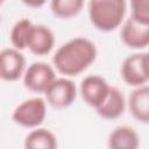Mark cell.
<instances>
[{
	"instance_id": "6da1fadb",
	"label": "cell",
	"mask_w": 149,
	"mask_h": 149,
	"mask_svg": "<svg viewBox=\"0 0 149 149\" xmlns=\"http://www.w3.org/2000/svg\"><path fill=\"white\" fill-rule=\"evenodd\" d=\"M95 44L86 37H74L63 43L52 56L56 70L68 77L84 72L97 58Z\"/></svg>"
},
{
	"instance_id": "7a4b0ae2",
	"label": "cell",
	"mask_w": 149,
	"mask_h": 149,
	"mask_svg": "<svg viewBox=\"0 0 149 149\" xmlns=\"http://www.w3.org/2000/svg\"><path fill=\"white\" fill-rule=\"evenodd\" d=\"M127 10L126 0H90L88 17L100 31H112L123 21Z\"/></svg>"
},
{
	"instance_id": "3957f363",
	"label": "cell",
	"mask_w": 149,
	"mask_h": 149,
	"mask_svg": "<svg viewBox=\"0 0 149 149\" xmlns=\"http://www.w3.org/2000/svg\"><path fill=\"white\" fill-rule=\"evenodd\" d=\"M47 116V104L41 97H33L20 102L12 113L15 123L26 128L38 127Z\"/></svg>"
},
{
	"instance_id": "277c9868",
	"label": "cell",
	"mask_w": 149,
	"mask_h": 149,
	"mask_svg": "<svg viewBox=\"0 0 149 149\" xmlns=\"http://www.w3.org/2000/svg\"><path fill=\"white\" fill-rule=\"evenodd\" d=\"M120 74L123 81L133 87L142 86L148 83V54L135 52L127 56L120 66Z\"/></svg>"
},
{
	"instance_id": "5b68a950",
	"label": "cell",
	"mask_w": 149,
	"mask_h": 149,
	"mask_svg": "<svg viewBox=\"0 0 149 149\" xmlns=\"http://www.w3.org/2000/svg\"><path fill=\"white\" fill-rule=\"evenodd\" d=\"M47 101L57 109H63L73 104L77 97L76 84L65 77L55 78L44 92Z\"/></svg>"
},
{
	"instance_id": "8992f818",
	"label": "cell",
	"mask_w": 149,
	"mask_h": 149,
	"mask_svg": "<svg viewBox=\"0 0 149 149\" xmlns=\"http://www.w3.org/2000/svg\"><path fill=\"white\" fill-rule=\"evenodd\" d=\"M23 85L31 92L44 93L56 78L54 68L45 62H34L23 72Z\"/></svg>"
},
{
	"instance_id": "52a82bcc",
	"label": "cell",
	"mask_w": 149,
	"mask_h": 149,
	"mask_svg": "<svg viewBox=\"0 0 149 149\" xmlns=\"http://www.w3.org/2000/svg\"><path fill=\"white\" fill-rule=\"evenodd\" d=\"M26 70V58L15 48L0 50V79L5 81L19 80Z\"/></svg>"
},
{
	"instance_id": "ba28073f",
	"label": "cell",
	"mask_w": 149,
	"mask_h": 149,
	"mask_svg": "<svg viewBox=\"0 0 149 149\" xmlns=\"http://www.w3.org/2000/svg\"><path fill=\"white\" fill-rule=\"evenodd\" d=\"M109 88L111 85L108 81L98 74L86 76L79 85V92L84 102L94 109L105 100Z\"/></svg>"
},
{
	"instance_id": "9c48e42d",
	"label": "cell",
	"mask_w": 149,
	"mask_h": 149,
	"mask_svg": "<svg viewBox=\"0 0 149 149\" xmlns=\"http://www.w3.org/2000/svg\"><path fill=\"white\" fill-rule=\"evenodd\" d=\"M120 38L130 49H144L149 44V23H142L128 17L121 26Z\"/></svg>"
},
{
	"instance_id": "30bf717a",
	"label": "cell",
	"mask_w": 149,
	"mask_h": 149,
	"mask_svg": "<svg viewBox=\"0 0 149 149\" xmlns=\"http://www.w3.org/2000/svg\"><path fill=\"white\" fill-rule=\"evenodd\" d=\"M55 45V35L52 30L44 24H31L28 40H27V49L36 55L44 56L48 55Z\"/></svg>"
},
{
	"instance_id": "8fae6325",
	"label": "cell",
	"mask_w": 149,
	"mask_h": 149,
	"mask_svg": "<svg viewBox=\"0 0 149 149\" xmlns=\"http://www.w3.org/2000/svg\"><path fill=\"white\" fill-rule=\"evenodd\" d=\"M126 104L135 120L142 123L149 122V86L147 84L134 87Z\"/></svg>"
},
{
	"instance_id": "7c38bea8",
	"label": "cell",
	"mask_w": 149,
	"mask_h": 149,
	"mask_svg": "<svg viewBox=\"0 0 149 149\" xmlns=\"http://www.w3.org/2000/svg\"><path fill=\"white\" fill-rule=\"evenodd\" d=\"M126 108V99L123 93L115 86H111L105 100L95 108L99 116L106 120H115L120 118Z\"/></svg>"
},
{
	"instance_id": "4fadbf2b",
	"label": "cell",
	"mask_w": 149,
	"mask_h": 149,
	"mask_svg": "<svg viewBox=\"0 0 149 149\" xmlns=\"http://www.w3.org/2000/svg\"><path fill=\"white\" fill-rule=\"evenodd\" d=\"M107 146L111 149H136L140 146V137L133 127L120 125L109 133Z\"/></svg>"
},
{
	"instance_id": "5bb4252c",
	"label": "cell",
	"mask_w": 149,
	"mask_h": 149,
	"mask_svg": "<svg viewBox=\"0 0 149 149\" xmlns=\"http://www.w3.org/2000/svg\"><path fill=\"white\" fill-rule=\"evenodd\" d=\"M23 146L27 149H55L57 148V137L51 130L36 127L27 134Z\"/></svg>"
},
{
	"instance_id": "9a60e30c",
	"label": "cell",
	"mask_w": 149,
	"mask_h": 149,
	"mask_svg": "<svg viewBox=\"0 0 149 149\" xmlns=\"http://www.w3.org/2000/svg\"><path fill=\"white\" fill-rule=\"evenodd\" d=\"M84 0H50L52 14L59 19H71L77 16L83 9Z\"/></svg>"
},
{
	"instance_id": "2e32d148",
	"label": "cell",
	"mask_w": 149,
	"mask_h": 149,
	"mask_svg": "<svg viewBox=\"0 0 149 149\" xmlns=\"http://www.w3.org/2000/svg\"><path fill=\"white\" fill-rule=\"evenodd\" d=\"M31 24L33 22L26 17L20 19L14 23L9 34V38L13 48L20 51L27 49V40H28V34Z\"/></svg>"
},
{
	"instance_id": "e0dca14e",
	"label": "cell",
	"mask_w": 149,
	"mask_h": 149,
	"mask_svg": "<svg viewBox=\"0 0 149 149\" xmlns=\"http://www.w3.org/2000/svg\"><path fill=\"white\" fill-rule=\"evenodd\" d=\"M130 17L142 23H149V0H130Z\"/></svg>"
},
{
	"instance_id": "ac0fdd59",
	"label": "cell",
	"mask_w": 149,
	"mask_h": 149,
	"mask_svg": "<svg viewBox=\"0 0 149 149\" xmlns=\"http://www.w3.org/2000/svg\"><path fill=\"white\" fill-rule=\"evenodd\" d=\"M21 1L31 8H40L47 2V0H21Z\"/></svg>"
},
{
	"instance_id": "d6986e66",
	"label": "cell",
	"mask_w": 149,
	"mask_h": 149,
	"mask_svg": "<svg viewBox=\"0 0 149 149\" xmlns=\"http://www.w3.org/2000/svg\"><path fill=\"white\" fill-rule=\"evenodd\" d=\"M3 1H5V0H0V6L2 5V2H3Z\"/></svg>"
}]
</instances>
